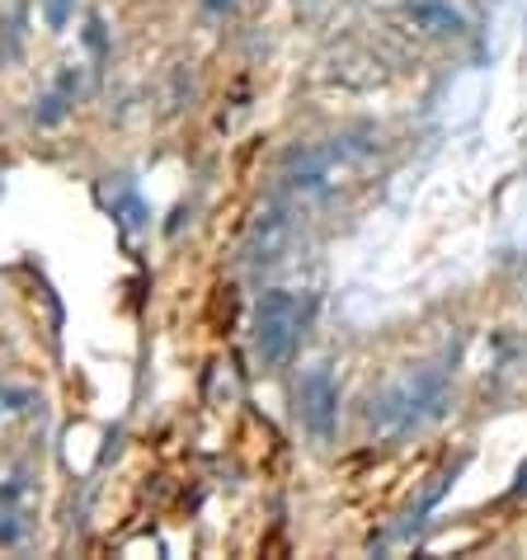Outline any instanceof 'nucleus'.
<instances>
[{"instance_id":"1a4fd4ad","label":"nucleus","mask_w":527,"mask_h":560,"mask_svg":"<svg viewBox=\"0 0 527 560\" xmlns=\"http://www.w3.org/2000/svg\"><path fill=\"white\" fill-rule=\"evenodd\" d=\"M518 494H527V466H523V471H518V486H514Z\"/></svg>"},{"instance_id":"f03ea898","label":"nucleus","mask_w":527,"mask_h":560,"mask_svg":"<svg viewBox=\"0 0 527 560\" xmlns=\"http://www.w3.org/2000/svg\"><path fill=\"white\" fill-rule=\"evenodd\" d=\"M302 298L288 288H269L264 298L255 302V353L264 368H283L292 353H297V339H302Z\"/></svg>"},{"instance_id":"7ed1b4c3","label":"nucleus","mask_w":527,"mask_h":560,"mask_svg":"<svg viewBox=\"0 0 527 560\" xmlns=\"http://www.w3.org/2000/svg\"><path fill=\"white\" fill-rule=\"evenodd\" d=\"M349 147L344 142H325V147H297L288 151V165H283V184L297 198H325L330 194V184L339 175V165H344Z\"/></svg>"},{"instance_id":"6e6552de","label":"nucleus","mask_w":527,"mask_h":560,"mask_svg":"<svg viewBox=\"0 0 527 560\" xmlns=\"http://www.w3.org/2000/svg\"><path fill=\"white\" fill-rule=\"evenodd\" d=\"M231 5H236V0H203L208 14H231Z\"/></svg>"},{"instance_id":"39448f33","label":"nucleus","mask_w":527,"mask_h":560,"mask_svg":"<svg viewBox=\"0 0 527 560\" xmlns=\"http://www.w3.org/2000/svg\"><path fill=\"white\" fill-rule=\"evenodd\" d=\"M288 245H292V212L283 203H264L250 222V236H245V264H255V269L278 264L288 255Z\"/></svg>"},{"instance_id":"0eeeda50","label":"nucleus","mask_w":527,"mask_h":560,"mask_svg":"<svg viewBox=\"0 0 527 560\" xmlns=\"http://www.w3.org/2000/svg\"><path fill=\"white\" fill-rule=\"evenodd\" d=\"M43 10H48V28H52V34H61L67 20H71V0H43Z\"/></svg>"},{"instance_id":"20e7f679","label":"nucleus","mask_w":527,"mask_h":560,"mask_svg":"<svg viewBox=\"0 0 527 560\" xmlns=\"http://www.w3.org/2000/svg\"><path fill=\"white\" fill-rule=\"evenodd\" d=\"M335 419H339V386L330 368H312L302 377V424L316 443L335 439Z\"/></svg>"},{"instance_id":"f257e3e1","label":"nucleus","mask_w":527,"mask_h":560,"mask_svg":"<svg viewBox=\"0 0 527 560\" xmlns=\"http://www.w3.org/2000/svg\"><path fill=\"white\" fill-rule=\"evenodd\" d=\"M443 410H447L443 368H414L372 400V424H377L382 439H406V433L443 419Z\"/></svg>"},{"instance_id":"423d86ee","label":"nucleus","mask_w":527,"mask_h":560,"mask_svg":"<svg viewBox=\"0 0 527 560\" xmlns=\"http://www.w3.org/2000/svg\"><path fill=\"white\" fill-rule=\"evenodd\" d=\"M406 20L429 38H453L467 28V20L453 5H443V0H414V5H406Z\"/></svg>"}]
</instances>
